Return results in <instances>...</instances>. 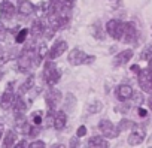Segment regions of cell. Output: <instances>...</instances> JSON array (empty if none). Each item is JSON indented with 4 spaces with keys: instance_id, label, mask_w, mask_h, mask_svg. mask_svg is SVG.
I'll return each instance as SVG.
<instances>
[{
    "instance_id": "6da1fadb",
    "label": "cell",
    "mask_w": 152,
    "mask_h": 148,
    "mask_svg": "<svg viewBox=\"0 0 152 148\" xmlns=\"http://www.w3.org/2000/svg\"><path fill=\"white\" fill-rule=\"evenodd\" d=\"M60 70L57 69L55 63L52 60H48L43 66V81L49 85V87H54L58 81H60Z\"/></svg>"
},
{
    "instance_id": "7a4b0ae2",
    "label": "cell",
    "mask_w": 152,
    "mask_h": 148,
    "mask_svg": "<svg viewBox=\"0 0 152 148\" xmlns=\"http://www.w3.org/2000/svg\"><path fill=\"white\" fill-rule=\"evenodd\" d=\"M96 60L94 55H88L85 51L79 49V48H73L69 52V63L72 66H79V64H90Z\"/></svg>"
},
{
    "instance_id": "3957f363",
    "label": "cell",
    "mask_w": 152,
    "mask_h": 148,
    "mask_svg": "<svg viewBox=\"0 0 152 148\" xmlns=\"http://www.w3.org/2000/svg\"><path fill=\"white\" fill-rule=\"evenodd\" d=\"M61 97H63L61 91L57 90V88H54V87H51L46 91V94H45V103L49 108V111H55L58 108V105L61 102Z\"/></svg>"
},
{
    "instance_id": "277c9868",
    "label": "cell",
    "mask_w": 152,
    "mask_h": 148,
    "mask_svg": "<svg viewBox=\"0 0 152 148\" xmlns=\"http://www.w3.org/2000/svg\"><path fill=\"white\" fill-rule=\"evenodd\" d=\"M106 32L112 39L119 40L122 38V33H124V23L119 20H110L106 23Z\"/></svg>"
},
{
    "instance_id": "5b68a950",
    "label": "cell",
    "mask_w": 152,
    "mask_h": 148,
    "mask_svg": "<svg viewBox=\"0 0 152 148\" xmlns=\"http://www.w3.org/2000/svg\"><path fill=\"white\" fill-rule=\"evenodd\" d=\"M139 85L140 88L148 93V94H152V72L148 70V69H143L140 70L139 73Z\"/></svg>"
},
{
    "instance_id": "8992f818",
    "label": "cell",
    "mask_w": 152,
    "mask_h": 148,
    "mask_svg": "<svg viewBox=\"0 0 152 148\" xmlns=\"http://www.w3.org/2000/svg\"><path fill=\"white\" fill-rule=\"evenodd\" d=\"M99 129H100V132L103 133V136H104V138H109V139L116 138V136L119 135V133H118V129L113 126V123L109 121V120H106V118L99 123Z\"/></svg>"
},
{
    "instance_id": "52a82bcc",
    "label": "cell",
    "mask_w": 152,
    "mask_h": 148,
    "mask_svg": "<svg viewBox=\"0 0 152 148\" xmlns=\"http://www.w3.org/2000/svg\"><path fill=\"white\" fill-rule=\"evenodd\" d=\"M137 39V29L133 23H124V33L121 40L125 43H134Z\"/></svg>"
},
{
    "instance_id": "ba28073f",
    "label": "cell",
    "mask_w": 152,
    "mask_h": 148,
    "mask_svg": "<svg viewBox=\"0 0 152 148\" xmlns=\"http://www.w3.org/2000/svg\"><path fill=\"white\" fill-rule=\"evenodd\" d=\"M64 51H67V42L60 39L51 46V49H48L46 57H48V60H54V58H58L60 55H63Z\"/></svg>"
},
{
    "instance_id": "9c48e42d",
    "label": "cell",
    "mask_w": 152,
    "mask_h": 148,
    "mask_svg": "<svg viewBox=\"0 0 152 148\" xmlns=\"http://www.w3.org/2000/svg\"><path fill=\"white\" fill-rule=\"evenodd\" d=\"M14 84H9L5 90V93L2 94V97H0V106H2L3 109H9L12 105H14V100H15V93H14Z\"/></svg>"
},
{
    "instance_id": "30bf717a",
    "label": "cell",
    "mask_w": 152,
    "mask_h": 148,
    "mask_svg": "<svg viewBox=\"0 0 152 148\" xmlns=\"http://www.w3.org/2000/svg\"><path fill=\"white\" fill-rule=\"evenodd\" d=\"M143 139H145V130L142 127L133 124V130L128 136V144L130 145H139V144L143 142Z\"/></svg>"
},
{
    "instance_id": "8fae6325",
    "label": "cell",
    "mask_w": 152,
    "mask_h": 148,
    "mask_svg": "<svg viewBox=\"0 0 152 148\" xmlns=\"http://www.w3.org/2000/svg\"><path fill=\"white\" fill-rule=\"evenodd\" d=\"M15 12H17V8H15L14 3L9 2V0H5V2L0 3V14H2L3 18H6V20H12L14 15H15Z\"/></svg>"
},
{
    "instance_id": "7c38bea8",
    "label": "cell",
    "mask_w": 152,
    "mask_h": 148,
    "mask_svg": "<svg viewBox=\"0 0 152 148\" xmlns=\"http://www.w3.org/2000/svg\"><path fill=\"white\" fill-rule=\"evenodd\" d=\"M133 88L130 87V85H127V84H121V85H118V88H116V97H118V100H121V102H125V100H128V99H131L133 97Z\"/></svg>"
},
{
    "instance_id": "4fadbf2b",
    "label": "cell",
    "mask_w": 152,
    "mask_h": 148,
    "mask_svg": "<svg viewBox=\"0 0 152 148\" xmlns=\"http://www.w3.org/2000/svg\"><path fill=\"white\" fill-rule=\"evenodd\" d=\"M17 11L20 12V15H23V17H28V15L34 14L36 8H34V5L30 2V0H20L18 9H17Z\"/></svg>"
},
{
    "instance_id": "5bb4252c",
    "label": "cell",
    "mask_w": 152,
    "mask_h": 148,
    "mask_svg": "<svg viewBox=\"0 0 152 148\" xmlns=\"http://www.w3.org/2000/svg\"><path fill=\"white\" fill-rule=\"evenodd\" d=\"M45 26H46V24L43 23V20H42V18H37V20H34V23L31 24V29L28 30V33H31L33 38H40V36H43Z\"/></svg>"
},
{
    "instance_id": "9a60e30c",
    "label": "cell",
    "mask_w": 152,
    "mask_h": 148,
    "mask_svg": "<svg viewBox=\"0 0 152 148\" xmlns=\"http://www.w3.org/2000/svg\"><path fill=\"white\" fill-rule=\"evenodd\" d=\"M131 57H133V51H131V49H124V51H121V52H118V54L115 55L113 64H115V66H122V64L128 63V61L131 60Z\"/></svg>"
},
{
    "instance_id": "2e32d148",
    "label": "cell",
    "mask_w": 152,
    "mask_h": 148,
    "mask_svg": "<svg viewBox=\"0 0 152 148\" xmlns=\"http://www.w3.org/2000/svg\"><path fill=\"white\" fill-rule=\"evenodd\" d=\"M109 144L103 136H93L87 142V148H107Z\"/></svg>"
},
{
    "instance_id": "e0dca14e",
    "label": "cell",
    "mask_w": 152,
    "mask_h": 148,
    "mask_svg": "<svg viewBox=\"0 0 152 148\" xmlns=\"http://www.w3.org/2000/svg\"><path fill=\"white\" fill-rule=\"evenodd\" d=\"M12 109H14V112H15V115L17 117H23L24 115V112L27 111V103L24 102V99L23 97H15V100H14V105H12Z\"/></svg>"
},
{
    "instance_id": "ac0fdd59",
    "label": "cell",
    "mask_w": 152,
    "mask_h": 148,
    "mask_svg": "<svg viewBox=\"0 0 152 148\" xmlns=\"http://www.w3.org/2000/svg\"><path fill=\"white\" fill-rule=\"evenodd\" d=\"M66 123H67V115H66V112H64V111H58V112L55 114V117H54V127H55L57 130H61V129H64Z\"/></svg>"
},
{
    "instance_id": "d6986e66",
    "label": "cell",
    "mask_w": 152,
    "mask_h": 148,
    "mask_svg": "<svg viewBox=\"0 0 152 148\" xmlns=\"http://www.w3.org/2000/svg\"><path fill=\"white\" fill-rule=\"evenodd\" d=\"M34 87V75H28L27 80L21 84L20 87V94H26L27 91H30L31 88Z\"/></svg>"
},
{
    "instance_id": "ffe728a7",
    "label": "cell",
    "mask_w": 152,
    "mask_h": 148,
    "mask_svg": "<svg viewBox=\"0 0 152 148\" xmlns=\"http://www.w3.org/2000/svg\"><path fill=\"white\" fill-rule=\"evenodd\" d=\"M46 54H48V46H46V42L43 40V42H40V45H39L37 51H36V63H34V66L39 64V61H42L46 57Z\"/></svg>"
},
{
    "instance_id": "44dd1931",
    "label": "cell",
    "mask_w": 152,
    "mask_h": 148,
    "mask_svg": "<svg viewBox=\"0 0 152 148\" xmlns=\"http://www.w3.org/2000/svg\"><path fill=\"white\" fill-rule=\"evenodd\" d=\"M15 141H17V133H15L14 130H9V132L5 135V139H3V147H5V148H11V147H14Z\"/></svg>"
},
{
    "instance_id": "7402d4cb",
    "label": "cell",
    "mask_w": 152,
    "mask_h": 148,
    "mask_svg": "<svg viewBox=\"0 0 152 148\" xmlns=\"http://www.w3.org/2000/svg\"><path fill=\"white\" fill-rule=\"evenodd\" d=\"M27 36H28V29H23V30H20V32L17 33L15 42H17V43H24V42L27 40Z\"/></svg>"
},
{
    "instance_id": "603a6c76",
    "label": "cell",
    "mask_w": 152,
    "mask_h": 148,
    "mask_svg": "<svg viewBox=\"0 0 152 148\" xmlns=\"http://www.w3.org/2000/svg\"><path fill=\"white\" fill-rule=\"evenodd\" d=\"M102 108H103V105H102V102H99V100H94L90 106H88V112L90 114H97V112H100L102 111Z\"/></svg>"
},
{
    "instance_id": "cb8c5ba5",
    "label": "cell",
    "mask_w": 152,
    "mask_h": 148,
    "mask_svg": "<svg viewBox=\"0 0 152 148\" xmlns=\"http://www.w3.org/2000/svg\"><path fill=\"white\" fill-rule=\"evenodd\" d=\"M93 35L97 39H103V27H100V23L99 21L93 26Z\"/></svg>"
},
{
    "instance_id": "d4e9b609",
    "label": "cell",
    "mask_w": 152,
    "mask_h": 148,
    "mask_svg": "<svg viewBox=\"0 0 152 148\" xmlns=\"http://www.w3.org/2000/svg\"><path fill=\"white\" fill-rule=\"evenodd\" d=\"M151 57H152V45H146L143 48L142 54H140V58L142 60H149Z\"/></svg>"
},
{
    "instance_id": "484cf974",
    "label": "cell",
    "mask_w": 152,
    "mask_h": 148,
    "mask_svg": "<svg viewBox=\"0 0 152 148\" xmlns=\"http://www.w3.org/2000/svg\"><path fill=\"white\" fill-rule=\"evenodd\" d=\"M31 121H33V126H39V124H42V112H34L33 115H31Z\"/></svg>"
},
{
    "instance_id": "4316f807",
    "label": "cell",
    "mask_w": 152,
    "mask_h": 148,
    "mask_svg": "<svg viewBox=\"0 0 152 148\" xmlns=\"http://www.w3.org/2000/svg\"><path fill=\"white\" fill-rule=\"evenodd\" d=\"M128 127H133V123H131V121H128V120H122L116 129H118V133H121L122 130H125V129H128Z\"/></svg>"
},
{
    "instance_id": "83f0119b",
    "label": "cell",
    "mask_w": 152,
    "mask_h": 148,
    "mask_svg": "<svg viewBox=\"0 0 152 148\" xmlns=\"http://www.w3.org/2000/svg\"><path fill=\"white\" fill-rule=\"evenodd\" d=\"M54 117H55V114H54L52 111H49V114H48L46 118H45V124H46V127H52V126H54Z\"/></svg>"
},
{
    "instance_id": "f1b7e54d",
    "label": "cell",
    "mask_w": 152,
    "mask_h": 148,
    "mask_svg": "<svg viewBox=\"0 0 152 148\" xmlns=\"http://www.w3.org/2000/svg\"><path fill=\"white\" fill-rule=\"evenodd\" d=\"M39 127H34V126H31V127H28V130H27V135L28 136H31V138H34V136H37L39 135Z\"/></svg>"
},
{
    "instance_id": "f546056e",
    "label": "cell",
    "mask_w": 152,
    "mask_h": 148,
    "mask_svg": "<svg viewBox=\"0 0 152 148\" xmlns=\"http://www.w3.org/2000/svg\"><path fill=\"white\" fill-rule=\"evenodd\" d=\"M27 148H45V142H43V141H34V142H31Z\"/></svg>"
},
{
    "instance_id": "4dcf8cb0",
    "label": "cell",
    "mask_w": 152,
    "mask_h": 148,
    "mask_svg": "<svg viewBox=\"0 0 152 148\" xmlns=\"http://www.w3.org/2000/svg\"><path fill=\"white\" fill-rule=\"evenodd\" d=\"M87 135V127L85 126H81L79 129H78V132H76V138H82V136H85Z\"/></svg>"
},
{
    "instance_id": "1f68e13d",
    "label": "cell",
    "mask_w": 152,
    "mask_h": 148,
    "mask_svg": "<svg viewBox=\"0 0 152 148\" xmlns=\"http://www.w3.org/2000/svg\"><path fill=\"white\" fill-rule=\"evenodd\" d=\"M12 148H27V142H26V141L23 139V141H20V142H18L17 145H14Z\"/></svg>"
},
{
    "instance_id": "d6a6232c",
    "label": "cell",
    "mask_w": 152,
    "mask_h": 148,
    "mask_svg": "<svg viewBox=\"0 0 152 148\" xmlns=\"http://www.w3.org/2000/svg\"><path fill=\"white\" fill-rule=\"evenodd\" d=\"M133 96H134V102H136L137 105L143 102V99H142V96H140V94H136V93H133Z\"/></svg>"
},
{
    "instance_id": "836d02e7",
    "label": "cell",
    "mask_w": 152,
    "mask_h": 148,
    "mask_svg": "<svg viewBox=\"0 0 152 148\" xmlns=\"http://www.w3.org/2000/svg\"><path fill=\"white\" fill-rule=\"evenodd\" d=\"M70 148H78V138H73L72 141H70Z\"/></svg>"
},
{
    "instance_id": "e575fe53",
    "label": "cell",
    "mask_w": 152,
    "mask_h": 148,
    "mask_svg": "<svg viewBox=\"0 0 152 148\" xmlns=\"http://www.w3.org/2000/svg\"><path fill=\"white\" fill-rule=\"evenodd\" d=\"M137 114H139V115H140V117H142V118H143V117H146V115H148V112H146V111H145V109H143V108H139V109H137Z\"/></svg>"
},
{
    "instance_id": "d590c367",
    "label": "cell",
    "mask_w": 152,
    "mask_h": 148,
    "mask_svg": "<svg viewBox=\"0 0 152 148\" xmlns=\"http://www.w3.org/2000/svg\"><path fill=\"white\" fill-rule=\"evenodd\" d=\"M5 38V27H3V24L0 23V40H2Z\"/></svg>"
},
{
    "instance_id": "8d00e7d4",
    "label": "cell",
    "mask_w": 152,
    "mask_h": 148,
    "mask_svg": "<svg viewBox=\"0 0 152 148\" xmlns=\"http://www.w3.org/2000/svg\"><path fill=\"white\" fill-rule=\"evenodd\" d=\"M131 70H133V72H136V73H139V72H140L142 69H140V67H139L137 64H134V66H131Z\"/></svg>"
},
{
    "instance_id": "74e56055",
    "label": "cell",
    "mask_w": 152,
    "mask_h": 148,
    "mask_svg": "<svg viewBox=\"0 0 152 148\" xmlns=\"http://www.w3.org/2000/svg\"><path fill=\"white\" fill-rule=\"evenodd\" d=\"M3 132H5V126H3V123H0V139L3 136Z\"/></svg>"
},
{
    "instance_id": "f35d334b",
    "label": "cell",
    "mask_w": 152,
    "mask_h": 148,
    "mask_svg": "<svg viewBox=\"0 0 152 148\" xmlns=\"http://www.w3.org/2000/svg\"><path fill=\"white\" fill-rule=\"evenodd\" d=\"M148 70H151V72H152V57L149 58V63H148Z\"/></svg>"
},
{
    "instance_id": "ab89813d",
    "label": "cell",
    "mask_w": 152,
    "mask_h": 148,
    "mask_svg": "<svg viewBox=\"0 0 152 148\" xmlns=\"http://www.w3.org/2000/svg\"><path fill=\"white\" fill-rule=\"evenodd\" d=\"M52 148H66L63 144H55V145H52Z\"/></svg>"
},
{
    "instance_id": "60d3db41",
    "label": "cell",
    "mask_w": 152,
    "mask_h": 148,
    "mask_svg": "<svg viewBox=\"0 0 152 148\" xmlns=\"http://www.w3.org/2000/svg\"><path fill=\"white\" fill-rule=\"evenodd\" d=\"M148 105H149V108H151V111H152V96L149 97V100H148Z\"/></svg>"
},
{
    "instance_id": "b9f144b4",
    "label": "cell",
    "mask_w": 152,
    "mask_h": 148,
    "mask_svg": "<svg viewBox=\"0 0 152 148\" xmlns=\"http://www.w3.org/2000/svg\"><path fill=\"white\" fill-rule=\"evenodd\" d=\"M0 80H2V72H0Z\"/></svg>"
}]
</instances>
